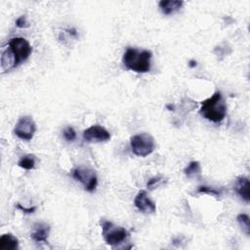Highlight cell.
<instances>
[{
  "instance_id": "obj_1",
  "label": "cell",
  "mask_w": 250,
  "mask_h": 250,
  "mask_svg": "<svg viewBox=\"0 0 250 250\" xmlns=\"http://www.w3.org/2000/svg\"><path fill=\"white\" fill-rule=\"evenodd\" d=\"M152 53L149 50L128 48L122 57V63L128 70L137 73H146L151 67Z\"/></svg>"
},
{
  "instance_id": "obj_2",
  "label": "cell",
  "mask_w": 250,
  "mask_h": 250,
  "mask_svg": "<svg viewBox=\"0 0 250 250\" xmlns=\"http://www.w3.org/2000/svg\"><path fill=\"white\" fill-rule=\"evenodd\" d=\"M200 114L211 122L219 123L223 121L227 115V105L222 93L217 91L210 98L202 101Z\"/></svg>"
},
{
  "instance_id": "obj_3",
  "label": "cell",
  "mask_w": 250,
  "mask_h": 250,
  "mask_svg": "<svg viewBox=\"0 0 250 250\" xmlns=\"http://www.w3.org/2000/svg\"><path fill=\"white\" fill-rule=\"evenodd\" d=\"M7 53L11 56L15 67H17L22 63L26 62L32 55L33 48L30 42L24 37H14L8 43L5 48Z\"/></svg>"
},
{
  "instance_id": "obj_4",
  "label": "cell",
  "mask_w": 250,
  "mask_h": 250,
  "mask_svg": "<svg viewBox=\"0 0 250 250\" xmlns=\"http://www.w3.org/2000/svg\"><path fill=\"white\" fill-rule=\"evenodd\" d=\"M101 227L103 238L109 245H118L129 237V232L125 228L117 226L113 222L101 220Z\"/></svg>"
},
{
  "instance_id": "obj_5",
  "label": "cell",
  "mask_w": 250,
  "mask_h": 250,
  "mask_svg": "<svg viewBox=\"0 0 250 250\" xmlns=\"http://www.w3.org/2000/svg\"><path fill=\"white\" fill-rule=\"evenodd\" d=\"M130 147L135 155L146 157L154 151L155 141L150 134L143 132L130 138Z\"/></svg>"
},
{
  "instance_id": "obj_6",
  "label": "cell",
  "mask_w": 250,
  "mask_h": 250,
  "mask_svg": "<svg viewBox=\"0 0 250 250\" xmlns=\"http://www.w3.org/2000/svg\"><path fill=\"white\" fill-rule=\"evenodd\" d=\"M72 177L81 183L85 191L95 192L98 186V177L94 170L87 167H76L72 170Z\"/></svg>"
},
{
  "instance_id": "obj_7",
  "label": "cell",
  "mask_w": 250,
  "mask_h": 250,
  "mask_svg": "<svg viewBox=\"0 0 250 250\" xmlns=\"http://www.w3.org/2000/svg\"><path fill=\"white\" fill-rule=\"evenodd\" d=\"M36 132V123L32 117H20L14 128V134L23 141H31Z\"/></svg>"
},
{
  "instance_id": "obj_8",
  "label": "cell",
  "mask_w": 250,
  "mask_h": 250,
  "mask_svg": "<svg viewBox=\"0 0 250 250\" xmlns=\"http://www.w3.org/2000/svg\"><path fill=\"white\" fill-rule=\"evenodd\" d=\"M83 139L87 143H103L111 139L110 132L103 126L93 125L83 132Z\"/></svg>"
},
{
  "instance_id": "obj_9",
  "label": "cell",
  "mask_w": 250,
  "mask_h": 250,
  "mask_svg": "<svg viewBox=\"0 0 250 250\" xmlns=\"http://www.w3.org/2000/svg\"><path fill=\"white\" fill-rule=\"evenodd\" d=\"M134 204L139 211L146 213V214L154 213L156 211L155 203L149 198L147 192L144 190L140 191L137 194V196L134 200Z\"/></svg>"
},
{
  "instance_id": "obj_10",
  "label": "cell",
  "mask_w": 250,
  "mask_h": 250,
  "mask_svg": "<svg viewBox=\"0 0 250 250\" xmlns=\"http://www.w3.org/2000/svg\"><path fill=\"white\" fill-rule=\"evenodd\" d=\"M50 233V226L46 223H35L31 233L32 238L35 242H47Z\"/></svg>"
},
{
  "instance_id": "obj_11",
  "label": "cell",
  "mask_w": 250,
  "mask_h": 250,
  "mask_svg": "<svg viewBox=\"0 0 250 250\" xmlns=\"http://www.w3.org/2000/svg\"><path fill=\"white\" fill-rule=\"evenodd\" d=\"M183 4L184 2L180 1V0H161L158 6L164 15L168 16L178 12L182 8Z\"/></svg>"
},
{
  "instance_id": "obj_12",
  "label": "cell",
  "mask_w": 250,
  "mask_h": 250,
  "mask_svg": "<svg viewBox=\"0 0 250 250\" xmlns=\"http://www.w3.org/2000/svg\"><path fill=\"white\" fill-rule=\"evenodd\" d=\"M234 190L236 194L245 201L249 202L250 197H249V179L246 176H239L236 178Z\"/></svg>"
},
{
  "instance_id": "obj_13",
  "label": "cell",
  "mask_w": 250,
  "mask_h": 250,
  "mask_svg": "<svg viewBox=\"0 0 250 250\" xmlns=\"http://www.w3.org/2000/svg\"><path fill=\"white\" fill-rule=\"evenodd\" d=\"M19 247V239L12 233H5L0 237V249L16 250Z\"/></svg>"
},
{
  "instance_id": "obj_14",
  "label": "cell",
  "mask_w": 250,
  "mask_h": 250,
  "mask_svg": "<svg viewBox=\"0 0 250 250\" xmlns=\"http://www.w3.org/2000/svg\"><path fill=\"white\" fill-rule=\"evenodd\" d=\"M184 173L190 179L200 177L201 174L200 163L199 161H191L185 168Z\"/></svg>"
},
{
  "instance_id": "obj_15",
  "label": "cell",
  "mask_w": 250,
  "mask_h": 250,
  "mask_svg": "<svg viewBox=\"0 0 250 250\" xmlns=\"http://www.w3.org/2000/svg\"><path fill=\"white\" fill-rule=\"evenodd\" d=\"M35 164H36V158L33 154H27V155L23 156L18 162V165L20 166V167L25 170L34 169Z\"/></svg>"
},
{
  "instance_id": "obj_16",
  "label": "cell",
  "mask_w": 250,
  "mask_h": 250,
  "mask_svg": "<svg viewBox=\"0 0 250 250\" xmlns=\"http://www.w3.org/2000/svg\"><path fill=\"white\" fill-rule=\"evenodd\" d=\"M237 223L239 224L242 232L245 233L246 235L250 234V223H249V216L247 214H239L236 217Z\"/></svg>"
},
{
  "instance_id": "obj_17",
  "label": "cell",
  "mask_w": 250,
  "mask_h": 250,
  "mask_svg": "<svg viewBox=\"0 0 250 250\" xmlns=\"http://www.w3.org/2000/svg\"><path fill=\"white\" fill-rule=\"evenodd\" d=\"M163 177L161 176H155V177H152L150 178L148 183H147V187L148 189L150 190H153L155 188H157L158 186H160L162 183H163Z\"/></svg>"
},
{
  "instance_id": "obj_18",
  "label": "cell",
  "mask_w": 250,
  "mask_h": 250,
  "mask_svg": "<svg viewBox=\"0 0 250 250\" xmlns=\"http://www.w3.org/2000/svg\"><path fill=\"white\" fill-rule=\"evenodd\" d=\"M63 135H64L65 140L67 141V142H72V141H74V140L76 139V132H75V130H74L72 127H70V126L67 127V128L64 130Z\"/></svg>"
},
{
  "instance_id": "obj_19",
  "label": "cell",
  "mask_w": 250,
  "mask_h": 250,
  "mask_svg": "<svg viewBox=\"0 0 250 250\" xmlns=\"http://www.w3.org/2000/svg\"><path fill=\"white\" fill-rule=\"evenodd\" d=\"M198 193L208 194V195H212V196H215V197H220L221 196V192H219L218 190H215L214 188H210V187H206V186L200 187L199 190H198Z\"/></svg>"
},
{
  "instance_id": "obj_20",
  "label": "cell",
  "mask_w": 250,
  "mask_h": 250,
  "mask_svg": "<svg viewBox=\"0 0 250 250\" xmlns=\"http://www.w3.org/2000/svg\"><path fill=\"white\" fill-rule=\"evenodd\" d=\"M16 26L20 29H25L29 27V23L27 21V17L26 16H21L16 20Z\"/></svg>"
},
{
  "instance_id": "obj_21",
  "label": "cell",
  "mask_w": 250,
  "mask_h": 250,
  "mask_svg": "<svg viewBox=\"0 0 250 250\" xmlns=\"http://www.w3.org/2000/svg\"><path fill=\"white\" fill-rule=\"evenodd\" d=\"M16 207H17L18 209H20L21 211H23V212H25V213H28V214H32V213H33V212L36 210V207H35V206L31 207V208H27V207L22 206L20 203H18V204L16 205Z\"/></svg>"
},
{
  "instance_id": "obj_22",
  "label": "cell",
  "mask_w": 250,
  "mask_h": 250,
  "mask_svg": "<svg viewBox=\"0 0 250 250\" xmlns=\"http://www.w3.org/2000/svg\"><path fill=\"white\" fill-rule=\"evenodd\" d=\"M189 66H190L191 67H197V62H196V61H191V62L189 63Z\"/></svg>"
}]
</instances>
